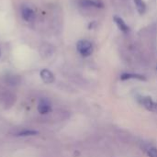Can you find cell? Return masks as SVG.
<instances>
[{
	"label": "cell",
	"mask_w": 157,
	"mask_h": 157,
	"mask_svg": "<svg viewBox=\"0 0 157 157\" xmlns=\"http://www.w3.org/2000/svg\"><path fill=\"white\" fill-rule=\"evenodd\" d=\"M76 49H77L78 52L84 57L90 56L94 52V46H93L92 42L87 40H79L76 43Z\"/></svg>",
	"instance_id": "cell-1"
},
{
	"label": "cell",
	"mask_w": 157,
	"mask_h": 157,
	"mask_svg": "<svg viewBox=\"0 0 157 157\" xmlns=\"http://www.w3.org/2000/svg\"><path fill=\"white\" fill-rule=\"evenodd\" d=\"M38 112L41 115H46L52 111V103L47 98H41L37 106Z\"/></svg>",
	"instance_id": "cell-2"
},
{
	"label": "cell",
	"mask_w": 157,
	"mask_h": 157,
	"mask_svg": "<svg viewBox=\"0 0 157 157\" xmlns=\"http://www.w3.org/2000/svg\"><path fill=\"white\" fill-rule=\"evenodd\" d=\"M78 5L83 8H103L104 3L101 0H78Z\"/></svg>",
	"instance_id": "cell-3"
},
{
	"label": "cell",
	"mask_w": 157,
	"mask_h": 157,
	"mask_svg": "<svg viewBox=\"0 0 157 157\" xmlns=\"http://www.w3.org/2000/svg\"><path fill=\"white\" fill-rule=\"evenodd\" d=\"M21 17L25 21L31 22L35 19V12L31 7L28 6H23L21 7Z\"/></svg>",
	"instance_id": "cell-4"
},
{
	"label": "cell",
	"mask_w": 157,
	"mask_h": 157,
	"mask_svg": "<svg viewBox=\"0 0 157 157\" xmlns=\"http://www.w3.org/2000/svg\"><path fill=\"white\" fill-rule=\"evenodd\" d=\"M53 51H54V49H53L52 45H51L49 43H46V42L41 44V46L39 49L40 54L43 58H48V57L52 56V53H53Z\"/></svg>",
	"instance_id": "cell-5"
},
{
	"label": "cell",
	"mask_w": 157,
	"mask_h": 157,
	"mask_svg": "<svg viewBox=\"0 0 157 157\" xmlns=\"http://www.w3.org/2000/svg\"><path fill=\"white\" fill-rule=\"evenodd\" d=\"M40 78L41 80L45 83V84H52L54 82L55 77L54 75L52 74V71H50L49 69H42L40 73Z\"/></svg>",
	"instance_id": "cell-6"
},
{
	"label": "cell",
	"mask_w": 157,
	"mask_h": 157,
	"mask_svg": "<svg viewBox=\"0 0 157 157\" xmlns=\"http://www.w3.org/2000/svg\"><path fill=\"white\" fill-rule=\"evenodd\" d=\"M141 103L142 105L147 109L148 110L151 111H157V103H155L151 98L149 97H144L141 98Z\"/></svg>",
	"instance_id": "cell-7"
},
{
	"label": "cell",
	"mask_w": 157,
	"mask_h": 157,
	"mask_svg": "<svg viewBox=\"0 0 157 157\" xmlns=\"http://www.w3.org/2000/svg\"><path fill=\"white\" fill-rule=\"evenodd\" d=\"M113 20H114V22L116 23L117 27L119 28V29H120L121 31H122L123 33H128V32H130V27L125 23V21H124L121 17L115 16V17H113Z\"/></svg>",
	"instance_id": "cell-8"
},
{
	"label": "cell",
	"mask_w": 157,
	"mask_h": 157,
	"mask_svg": "<svg viewBox=\"0 0 157 157\" xmlns=\"http://www.w3.org/2000/svg\"><path fill=\"white\" fill-rule=\"evenodd\" d=\"M37 134H39L38 131L25 129V130H22V131H19L18 132H17L16 136H17V137H29V136H36Z\"/></svg>",
	"instance_id": "cell-9"
},
{
	"label": "cell",
	"mask_w": 157,
	"mask_h": 157,
	"mask_svg": "<svg viewBox=\"0 0 157 157\" xmlns=\"http://www.w3.org/2000/svg\"><path fill=\"white\" fill-rule=\"evenodd\" d=\"M134 4L140 15H144L146 12V4L144 0H134Z\"/></svg>",
	"instance_id": "cell-10"
},
{
	"label": "cell",
	"mask_w": 157,
	"mask_h": 157,
	"mask_svg": "<svg viewBox=\"0 0 157 157\" xmlns=\"http://www.w3.org/2000/svg\"><path fill=\"white\" fill-rule=\"evenodd\" d=\"M6 82L10 86H17L20 82V77L15 75H8L6 76Z\"/></svg>",
	"instance_id": "cell-11"
},
{
	"label": "cell",
	"mask_w": 157,
	"mask_h": 157,
	"mask_svg": "<svg viewBox=\"0 0 157 157\" xmlns=\"http://www.w3.org/2000/svg\"><path fill=\"white\" fill-rule=\"evenodd\" d=\"M121 78L122 80L132 79V78H133V79H140V80H144V77L143 75H134V74H128V73L121 75Z\"/></svg>",
	"instance_id": "cell-12"
},
{
	"label": "cell",
	"mask_w": 157,
	"mask_h": 157,
	"mask_svg": "<svg viewBox=\"0 0 157 157\" xmlns=\"http://www.w3.org/2000/svg\"><path fill=\"white\" fill-rule=\"evenodd\" d=\"M147 154L150 157H157V149L154 147H150L147 150Z\"/></svg>",
	"instance_id": "cell-13"
},
{
	"label": "cell",
	"mask_w": 157,
	"mask_h": 157,
	"mask_svg": "<svg viewBox=\"0 0 157 157\" xmlns=\"http://www.w3.org/2000/svg\"><path fill=\"white\" fill-rule=\"evenodd\" d=\"M0 57H1V51H0Z\"/></svg>",
	"instance_id": "cell-14"
}]
</instances>
